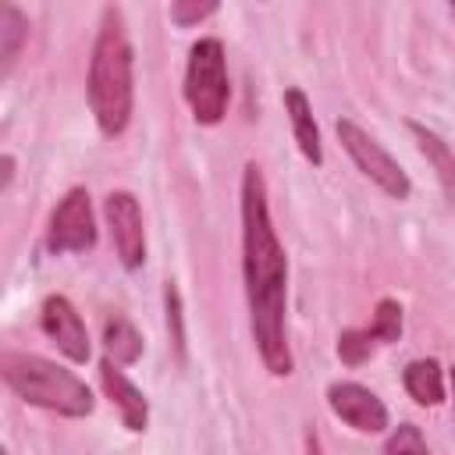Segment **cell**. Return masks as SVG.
I'll use <instances>...</instances> for the list:
<instances>
[{"label":"cell","mask_w":455,"mask_h":455,"mask_svg":"<svg viewBox=\"0 0 455 455\" xmlns=\"http://www.w3.org/2000/svg\"><path fill=\"white\" fill-rule=\"evenodd\" d=\"M242 277H245V302H249V327L263 366L274 377H288L295 370L291 345H288V256L277 242L267 181L256 164L242 171Z\"/></svg>","instance_id":"cell-1"},{"label":"cell","mask_w":455,"mask_h":455,"mask_svg":"<svg viewBox=\"0 0 455 455\" xmlns=\"http://www.w3.org/2000/svg\"><path fill=\"white\" fill-rule=\"evenodd\" d=\"M89 110L96 117V128L107 139H117L135 107V53L128 43V25L121 7H103L100 32L89 57Z\"/></svg>","instance_id":"cell-2"},{"label":"cell","mask_w":455,"mask_h":455,"mask_svg":"<svg viewBox=\"0 0 455 455\" xmlns=\"http://www.w3.org/2000/svg\"><path fill=\"white\" fill-rule=\"evenodd\" d=\"M0 373H4V384L21 402H28L36 409L82 419L96 405V398H92V391L85 387L82 377L57 366L53 359H43V355H32V352H11L7 348L0 355Z\"/></svg>","instance_id":"cell-3"},{"label":"cell","mask_w":455,"mask_h":455,"mask_svg":"<svg viewBox=\"0 0 455 455\" xmlns=\"http://www.w3.org/2000/svg\"><path fill=\"white\" fill-rule=\"evenodd\" d=\"M185 100L199 124L224 121L228 100H231V82H228V60H224L220 39L206 36V39L192 43L188 68H185Z\"/></svg>","instance_id":"cell-4"},{"label":"cell","mask_w":455,"mask_h":455,"mask_svg":"<svg viewBox=\"0 0 455 455\" xmlns=\"http://www.w3.org/2000/svg\"><path fill=\"white\" fill-rule=\"evenodd\" d=\"M334 132H338L341 149L352 156V164H355L384 196H391V199H409V192H412L409 174L402 171V164H398L370 132H363V128H359L355 121H348V117H341V121L334 124Z\"/></svg>","instance_id":"cell-5"},{"label":"cell","mask_w":455,"mask_h":455,"mask_svg":"<svg viewBox=\"0 0 455 455\" xmlns=\"http://www.w3.org/2000/svg\"><path fill=\"white\" fill-rule=\"evenodd\" d=\"M96 245V217L85 188H68L50 213L46 249L50 252H85Z\"/></svg>","instance_id":"cell-6"},{"label":"cell","mask_w":455,"mask_h":455,"mask_svg":"<svg viewBox=\"0 0 455 455\" xmlns=\"http://www.w3.org/2000/svg\"><path fill=\"white\" fill-rule=\"evenodd\" d=\"M103 213H107V228H110V242L117 249V259L124 270H139L146 263V228H142V210L139 199L124 188H114L103 199Z\"/></svg>","instance_id":"cell-7"},{"label":"cell","mask_w":455,"mask_h":455,"mask_svg":"<svg viewBox=\"0 0 455 455\" xmlns=\"http://www.w3.org/2000/svg\"><path fill=\"white\" fill-rule=\"evenodd\" d=\"M327 405H331V412L341 423H348L359 434H380V430H387V409H384V402L370 387H363L355 380L331 384L327 387Z\"/></svg>","instance_id":"cell-8"},{"label":"cell","mask_w":455,"mask_h":455,"mask_svg":"<svg viewBox=\"0 0 455 455\" xmlns=\"http://www.w3.org/2000/svg\"><path fill=\"white\" fill-rule=\"evenodd\" d=\"M39 327L71 363H85L89 359V352H92L89 331H85V320L78 316V309L71 306V299L50 295L43 302V309H39Z\"/></svg>","instance_id":"cell-9"},{"label":"cell","mask_w":455,"mask_h":455,"mask_svg":"<svg viewBox=\"0 0 455 455\" xmlns=\"http://www.w3.org/2000/svg\"><path fill=\"white\" fill-rule=\"evenodd\" d=\"M100 384H103L107 398L117 405L121 423H124L128 430H135V434L146 430V423H149V402H146V395L124 377V370H121L117 363H110V359L100 363Z\"/></svg>","instance_id":"cell-10"},{"label":"cell","mask_w":455,"mask_h":455,"mask_svg":"<svg viewBox=\"0 0 455 455\" xmlns=\"http://www.w3.org/2000/svg\"><path fill=\"white\" fill-rule=\"evenodd\" d=\"M284 110H288V121H291V135L299 142V153L320 167L323 164V146H320V128H316V117H313V107L306 100L302 89H284Z\"/></svg>","instance_id":"cell-11"},{"label":"cell","mask_w":455,"mask_h":455,"mask_svg":"<svg viewBox=\"0 0 455 455\" xmlns=\"http://www.w3.org/2000/svg\"><path fill=\"white\" fill-rule=\"evenodd\" d=\"M409 132H412L419 153L427 156V164L434 167V174H437L444 196L455 203V153H451V146H448L437 132H430L427 124H419V121H409Z\"/></svg>","instance_id":"cell-12"},{"label":"cell","mask_w":455,"mask_h":455,"mask_svg":"<svg viewBox=\"0 0 455 455\" xmlns=\"http://www.w3.org/2000/svg\"><path fill=\"white\" fill-rule=\"evenodd\" d=\"M103 352L117 366H128V363H135L142 355V334L135 331V323L128 316L110 313L103 320Z\"/></svg>","instance_id":"cell-13"},{"label":"cell","mask_w":455,"mask_h":455,"mask_svg":"<svg viewBox=\"0 0 455 455\" xmlns=\"http://www.w3.org/2000/svg\"><path fill=\"white\" fill-rule=\"evenodd\" d=\"M402 384L416 405H441L444 402V373L437 359H412L402 373Z\"/></svg>","instance_id":"cell-14"},{"label":"cell","mask_w":455,"mask_h":455,"mask_svg":"<svg viewBox=\"0 0 455 455\" xmlns=\"http://www.w3.org/2000/svg\"><path fill=\"white\" fill-rule=\"evenodd\" d=\"M25 39H28V18L14 7V4H4L0 7V75L7 78L11 75V68H14V60H18V53H21V46H25Z\"/></svg>","instance_id":"cell-15"},{"label":"cell","mask_w":455,"mask_h":455,"mask_svg":"<svg viewBox=\"0 0 455 455\" xmlns=\"http://www.w3.org/2000/svg\"><path fill=\"white\" fill-rule=\"evenodd\" d=\"M402 306L395 302V299H380L377 302V313H373V338L380 341V345H391V341H398L402 338Z\"/></svg>","instance_id":"cell-16"},{"label":"cell","mask_w":455,"mask_h":455,"mask_svg":"<svg viewBox=\"0 0 455 455\" xmlns=\"http://www.w3.org/2000/svg\"><path fill=\"white\" fill-rule=\"evenodd\" d=\"M377 345H380V341L373 338L370 327H366V331H345V334L338 338V355H341V363L359 366V363H366V359L373 355Z\"/></svg>","instance_id":"cell-17"},{"label":"cell","mask_w":455,"mask_h":455,"mask_svg":"<svg viewBox=\"0 0 455 455\" xmlns=\"http://www.w3.org/2000/svg\"><path fill=\"white\" fill-rule=\"evenodd\" d=\"M164 306H167V331L178 359H185V313H181V291L174 281L164 284Z\"/></svg>","instance_id":"cell-18"},{"label":"cell","mask_w":455,"mask_h":455,"mask_svg":"<svg viewBox=\"0 0 455 455\" xmlns=\"http://www.w3.org/2000/svg\"><path fill=\"white\" fill-rule=\"evenodd\" d=\"M380 455H430V451H427V441L416 423H398Z\"/></svg>","instance_id":"cell-19"},{"label":"cell","mask_w":455,"mask_h":455,"mask_svg":"<svg viewBox=\"0 0 455 455\" xmlns=\"http://www.w3.org/2000/svg\"><path fill=\"white\" fill-rule=\"evenodd\" d=\"M210 14H217V4H188V0L171 4V21L181 25V28H192V25H199Z\"/></svg>","instance_id":"cell-20"},{"label":"cell","mask_w":455,"mask_h":455,"mask_svg":"<svg viewBox=\"0 0 455 455\" xmlns=\"http://www.w3.org/2000/svg\"><path fill=\"white\" fill-rule=\"evenodd\" d=\"M306 455H323V451H320V437H316V430H306Z\"/></svg>","instance_id":"cell-21"},{"label":"cell","mask_w":455,"mask_h":455,"mask_svg":"<svg viewBox=\"0 0 455 455\" xmlns=\"http://www.w3.org/2000/svg\"><path fill=\"white\" fill-rule=\"evenodd\" d=\"M448 380H451V398H455V366H451V373H448Z\"/></svg>","instance_id":"cell-22"},{"label":"cell","mask_w":455,"mask_h":455,"mask_svg":"<svg viewBox=\"0 0 455 455\" xmlns=\"http://www.w3.org/2000/svg\"><path fill=\"white\" fill-rule=\"evenodd\" d=\"M451 14H455V7H451Z\"/></svg>","instance_id":"cell-23"}]
</instances>
